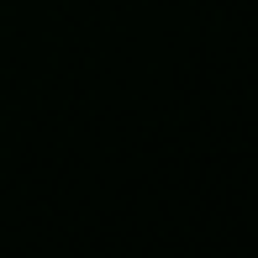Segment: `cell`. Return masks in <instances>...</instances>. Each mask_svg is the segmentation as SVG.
<instances>
[]
</instances>
